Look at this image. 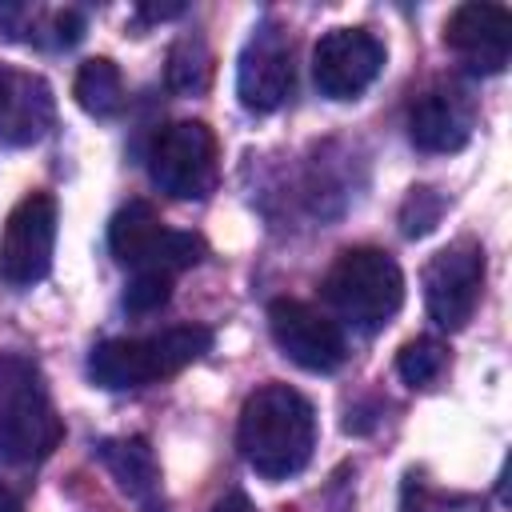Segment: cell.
<instances>
[{"mask_svg": "<svg viewBox=\"0 0 512 512\" xmlns=\"http://www.w3.org/2000/svg\"><path fill=\"white\" fill-rule=\"evenodd\" d=\"M476 112L456 88L424 92L408 112V136L420 152H460L472 136Z\"/></svg>", "mask_w": 512, "mask_h": 512, "instance_id": "14", "label": "cell"}, {"mask_svg": "<svg viewBox=\"0 0 512 512\" xmlns=\"http://www.w3.org/2000/svg\"><path fill=\"white\" fill-rule=\"evenodd\" d=\"M236 448L264 480H288L304 472L316 448V412L308 396L288 384L256 388L240 408Z\"/></svg>", "mask_w": 512, "mask_h": 512, "instance_id": "1", "label": "cell"}, {"mask_svg": "<svg viewBox=\"0 0 512 512\" xmlns=\"http://www.w3.org/2000/svg\"><path fill=\"white\" fill-rule=\"evenodd\" d=\"M148 176L172 200H204L220 176V148L204 120H172L152 136Z\"/></svg>", "mask_w": 512, "mask_h": 512, "instance_id": "5", "label": "cell"}, {"mask_svg": "<svg viewBox=\"0 0 512 512\" xmlns=\"http://www.w3.org/2000/svg\"><path fill=\"white\" fill-rule=\"evenodd\" d=\"M0 512H24V500L12 488H0Z\"/></svg>", "mask_w": 512, "mask_h": 512, "instance_id": "24", "label": "cell"}, {"mask_svg": "<svg viewBox=\"0 0 512 512\" xmlns=\"http://www.w3.org/2000/svg\"><path fill=\"white\" fill-rule=\"evenodd\" d=\"M168 296H172V276H168V272L140 268V272H132L128 288H124V308L136 312V316H148V312L164 308Z\"/></svg>", "mask_w": 512, "mask_h": 512, "instance_id": "19", "label": "cell"}, {"mask_svg": "<svg viewBox=\"0 0 512 512\" xmlns=\"http://www.w3.org/2000/svg\"><path fill=\"white\" fill-rule=\"evenodd\" d=\"M168 84L176 92H204L212 84V48L204 36H184L168 52Z\"/></svg>", "mask_w": 512, "mask_h": 512, "instance_id": "17", "label": "cell"}, {"mask_svg": "<svg viewBox=\"0 0 512 512\" xmlns=\"http://www.w3.org/2000/svg\"><path fill=\"white\" fill-rule=\"evenodd\" d=\"M384 68V44L368 28H332L312 48V80L328 100H356Z\"/></svg>", "mask_w": 512, "mask_h": 512, "instance_id": "10", "label": "cell"}, {"mask_svg": "<svg viewBox=\"0 0 512 512\" xmlns=\"http://www.w3.org/2000/svg\"><path fill=\"white\" fill-rule=\"evenodd\" d=\"M60 436L64 424L36 360L0 352V464H36L52 456Z\"/></svg>", "mask_w": 512, "mask_h": 512, "instance_id": "2", "label": "cell"}, {"mask_svg": "<svg viewBox=\"0 0 512 512\" xmlns=\"http://www.w3.org/2000/svg\"><path fill=\"white\" fill-rule=\"evenodd\" d=\"M404 512H484L480 500L472 496H444V492H428L424 484H408V496H404Z\"/></svg>", "mask_w": 512, "mask_h": 512, "instance_id": "21", "label": "cell"}, {"mask_svg": "<svg viewBox=\"0 0 512 512\" xmlns=\"http://www.w3.org/2000/svg\"><path fill=\"white\" fill-rule=\"evenodd\" d=\"M72 96L88 116L108 120L124 108V76L108 56H92L80 64V72L72 80Z\"/></svg>", "mask_w": 512, "mask_h": 512, "instance_id": "16", "label": "cell"}, {"mask_svg": "<svg viewBox=\"0 0 512 512\" xmlns=\"http://www.w3.org/2000/svg\"><path fill=\"white\" fill-rule=\"evenodd\" d=\"M292 80H296V68H292V40L284 36L280 24L264 20L252 40L244 44L240 52V64H236V96L248 112H272L288 100L292 92Z\"/></svg>", "mask_w": 512, "mask_h": 512, "instance_id": "11", "label": "cell"}, {"mask_svg": "<svg viewBox=\"0 0 512 512\" xmlns=\"http://www.w3.org/2000/svg\"><path fill=\"white\" fill-rule=\"evenodd\" d=\"M108 248L120 264H128L132 272L152 268V272H184L192 264L204 260V240L196 232H176L164 228V220L156 216V208L148 200H128L112 224H108Z\"/></svg>", "mask_w": 512, "mask_h": 512, "instance_id": "6", "label": "cell"}, {"mask_svg": "<svg viewBox=\"0 0 512 512\" xmlns=\"http://www.w3.org/2000/svg\"><path fill=\"white\" fill-rule=\"evenodd\" d=\"M56 120L52 88L16 68H0V144H36Z\"/></svg>", "mask_w": 512, "mask_h": 512, "instance_id": "13", "label": "cell"}, {"mask_svg": "<svg viewBox=\"0 0 512 512\" xmlns=\"http://www.w3.org/2000/svg\"><path fill=\"white\" fill-rule=\"evenodd\" d=\"M180 12H184V4H148V8H140L144 20H168V16H180Z\"/></svg>", "mask_w": 512, "mask_h": 512, "instance_id": "23", "label": "cell"}, {"mask_svg": "<svg viewBox=\"0 0 512 512\" xmlns=\"http://www.w3.org/2000/svg\"><path fill=\"white\" fill-rule=\"evenodd\" d=\"M100 464L112 472L116 488L144 512H164V488H160V464L144 436H116L96 444Z\"/></svg>", "mask_w": 512, "mask_h": 512, "instance_id": "15", "label": "cell"}, {"mask_svg": "<svg viewBox=\"0 0 512 512\" xmlns=\"http://www.w3.org/2000/svg\"><path fill=\"white\" fill-rule=\"evenodd\" d=\"M440 212H444V200L432 188H412L404 208H400V232L404 236H424V232L436 228Z\"/></svg>", "mask_w": 512, "mask_h": 512, "instance_id": "20", "label": "cell"}, {"mask_svg": "<svg viewBox=\"0 0 512 512\" xmlns=\"http://www.w3.org/2000/svg\"><path fill=\"white\" fill-rule=\"evenodd\" d=\"M212 512H256V508H252V500L244 492H228V496H220L212 504Z\"/></svg>", "mask_w": 512, "mask_h": 512, "instance_id": "22", "label": "cell"}, {"mask_svg": "<svg viewBox=\"0 0 512 512\" xmlns=\"http://www.w3.org/2000/svg\"><path fill=\"white\" fill-rule=\"evenodd\" d=\"M444 364H448V348H444L436 336H416V340H408V344L400 348V356H396V372H400V380L412 384V388H428L432 380H440Z\"/></svg>", "mask_w": 512, "mask_h": 512, "instance_id": "18", "label": "cell"}, {"mask_svg": "<svg viewBox=\"0 0 512 512\" xmlns=\"http://www.w3.org/2000/svg\"><path fill=\"white\" fill-rule=\"evenodd\" d=\"M212 348V328L204 324H176L156 336H112L100 340L88 356V376L100 388H140L164 376H176L192 360Z\"/></svg>", "mask_w": 512, "mask_h": 512, "instance_id": "3", "label": "cell"}, {"mask_svg": "<svg viewBox=\"0 0 512 512\" xmlns=\"http://www.w3.org/2000/svg\"><path fill=\"white\" fill-rule=\"evenodd\" d=\"M324 300L344 324L360 332H380L404 304V272L384 248H344L324 276Z\"/></svg>", "mask_w": 512, "mask_h": 512, "instance_id": "4", "label": "cell"}, {"mask_svg": "<svg viewBox=\"0 0 512 512\" xmlns=\"http://www.w3.org/2000/svg\"><path fill=\"white\" fill-rule=\"evenodd\" d=\"M56 252V200L28 192L4 220L0 232V280L8 288H32L48 276Z\"/></svg>", "mask_w": 512, "mask_h": 512, "instance_id": "7", "label": "cell"}, {"mask_svg": "<svg viewBox=\"0 0 512 512\" xmlns=\"http://www.w3.org/2000/svg\"><path fill=\"white\" fill-rule=\"evenodd\" d=\"M268 332H272L276 348L304 372H336L348 356L340 324L304 300H288V296L272 300L268 304Z\"/></svg>", "mask_w": 512, "mask_h": 512, "instance_id": "9", "label": "cell"}, {"mask_svg": "<svg viewBox=\"0 0 512 512\" xmlns=\"http://www.w3.org/2000/svg\"><path fill=\"white\" fill-rule=\"evenodd\" d=\"M484 292V248L476 240H456L440 248L424 268V304L444 332H460Z\"/></svg>", "mask_w": 512, "mask_h": 512, "instance_id": "8", "label": "cell"}, {"mask_svg": "<svg viewBox=\"0 0 512 512\" xmlns=\"http://www.w3.org/2000/svg\"><path fill=\"white\" fill-rule=\"evenodd\" d=\"M444 44L460 56L468 72L496 76L508 68V56H512V16L508 8L484 4V0L460 4L444 24Z\"/></svg>", "mask_w": 512, "mask_h": 512, "instance_id": "12", "label": "cell"}]
</instances>
